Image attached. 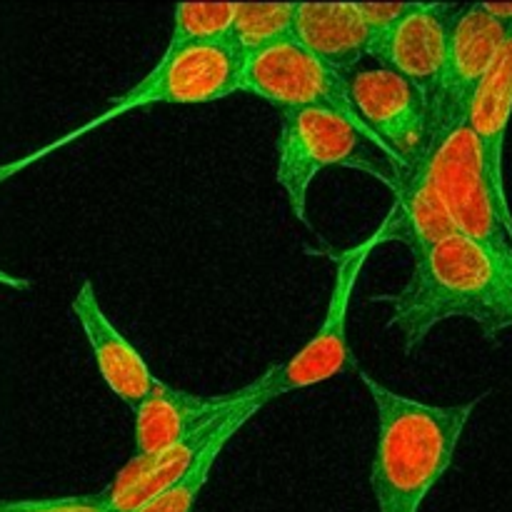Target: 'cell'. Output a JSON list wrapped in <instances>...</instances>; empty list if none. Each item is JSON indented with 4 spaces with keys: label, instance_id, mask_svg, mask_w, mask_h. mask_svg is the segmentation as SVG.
Here are the masks:
<instances>
[{
    "label": "cell",
    "instance_id": "7a4b0ae2",
    "mask_svg": "<svg viewBox=\"0 0 512 512\" xmlns=\"http://www.w3.org/2000/svg\"><path fill=\"white\" fill-rule=\"evenodd\" d=\"M358 375L378 413L370 468L378 512H420L430 490L453 465L480 398L460 405H428L385 388L365 370Z\"/></svg>",
    "mask_w": 512,
    "mask_h": 512
},
{
    "label": "cell",
    "instance_id": "8992f818",
    "mask_svg": "<svg viewBox=\"0 0 512 512\" xmlns=\"http://www.w3.org/2000/svg\"><path fill=\"white\" fill-rule=\"evenodd\" d=\"M380 245L378 235L360 240L353 248L343 250L335 255V283L333 293H330L328 310L320 323L318 333L298 350L290 360L275 365L268 373L260 375L255 383L245 385V398L255 400L263 408L270 400L288 395L293 390L313 388V385L325 383V380L335 378L343 373L345 365L350 363V348H348V308L353 290L358 285L360 273L365 268V260L370 258L375 248Z\"/></svg>",
    "mask_w": 512,
    "mask_h": 512
},
{
    "label": "cell",
    "instance_id": "ac0fdd59",
    "mask_svg": "<svg viewBox=\"0 0 512 512\" xmlns=\"http://www.w3.org/2000/svg\"><path fill=\"white\" fill-rule=\"evenodd\" d=\"M238 3H183L173 10L168 50L200 43H225Z\"/></svg>",
    "mask_w": 512,
    "mask_h": 512
},
{
    "label": "cell",
    "instance_id": "6da1fadb",
    "mask_svg": "<svg viewBox=\"0 0 512 512\" xmlns=\"http://www.w3.org/2000/svg\"><path fill=\"white\" fill-rule=\"evenodd\" d=\"M390 305L388 328L403 335L405 355L420 350L445 320H473L485 340L495 343L512 328V255H493L465 235L413 258V270L395 293L375 295Z\"/></svg>",
    "mask_w": 512,
    "mask_h": 512
},
{
    "label": "cell",
    "instance_id": "2e32d148",
    "mask_svg": "<svg viewBox=\"0 0 512 512\" xmlns=\"http://www.w3.org/2000/svg\"><path fill=\"white\" fill-rule=\"evenodd\" d=\"M512 120V30L495 58L493 68L475 93L468 113V128L478 138L485 168L500 198L508 203L505 190V140Z\"/></svg>",
    "mask_w": 512,
    "mask_h": 512
},
{
    "label": "cell",
    "instance_id": "9c48e42d",
    "mask_svg": "<svg viewBox=\"0 0 512 512\" xmlns=\"http://www.w3.org/2000/svg\"><path fill=\"white\" fill-rule=\"evenodd\" d=\"M348 83L360 120L385 145L400 170L428 140V98L413 83L383 65L355 70Z\"/></svg>",
    "mask_w": 512,
    "mask_h": 512
},
{
    "label": "cell",
    "instance_id": "ba28073f",
    "mask_svg": "<svg viewBox=\"0 0 512 512\" xmlns=\"http://www.w3.org/2000/svg\"><path fill=\"white\" fill-rule=\"evenodd\" d=\"M505 38V25L490 15L483 3L460 5L450 30L443 75L430 95L428 138H445L450 130L468 123L475 93L493 68Z\"/></svg>",
    "mask_w": 512,
    "mask_h": 512
},
{
    "label": "cell",
    "instance_id": "7402d4cb",
    "mask_svg": "<svg viewBox=\"0 0 512 512\" xmlns=\"http://www.w3.org/2000/svg\"><path fill=\"white\" fill-rule=\"evenodd\" d=\"M493 18H498L505 25V30H512V3H483Z\"/></svg>",
    "mask_w": 512,
    "mask_h": 512
},
{
    "label": "cell",
    "instance_id": "52a82bcc",
    "mask_svg": "<svg viewBox=\"0 0 512 512\" xmlns=\"http://www.w3.org/2000/svg\"><path fill=\"white\" fill-rule=\"evenodd\" d=\"M348 78L350 75L330 68L328 63L315 58L310 50H305L295 40H285V43L273 45V48L245 60L240 93L255 95V98L278 108L280 113L310 108L335 110L343 118H348L365 138L373 140L380 153L390 158L385 145L360 120L353 98H350Z\"/></svg>",
    "mask_w": 512,
    "mask_h": 512
},
{
    "label": "cell",
    "instance_id": "d6986e66",
    "mask_svg": "<svg viewBox=\"0 0 512 512\" xmlns=\"http://www.w3.org/2000/svg\"><path fill=\"white\" fill-rule=\"evenodd\" d=\"M0 512H108L105 493L45 500H0Z\"/></svg>",
    "mask_w": 512,
    "mask_h": 512
},
{
    "label": "cell",
    "instance_id": "4fadbf2b",
    "mask_svg": "<svg viewBox=\"0 0 512 512\" xmlns=\"http://www.w3.org/2000/svg\"><path fill=\"white\" fill-rule=\"evenodd\" d=\"M70 308H73L75 320L88 338L100 378L125 405L135 410L158 383L153 370L148 368L138 348L110 323L105 310L100 308L98 293H95L90 280L80 285Z\"/></svg>",
    "mask_w": 512,
    "mask_h": 512
},
{
    "label": "cell",
    "instance_id": "30bf717a",
    "mask_svg": "<svg viewBox=\"0 0 512 512\" xmlns=\"http://www.w3.org/2000/svg\"><path fill=\"white\" fill-rule=\"evenodd\" d=\"M458 13L460 5L413 3L393 30L373 38L368 55L413 83L430 103V95L443 75L450 30Z\"/></svg>",
    "mask_w": 512,
    "mask_h": 512
},
{
    "label": "cell",
    "instance_id": "3957f363",
    "mask_svg": "<svg viewBox=\"0 0 512 512\" xmlns=\"http://www.w3.org/2000/svg\"><path fill=\"white\" fill-rule=\"evenodd\" d=\"M328 168L360 170L380 180L388 190L395 188L398 175V165L335 110L310 108L280 113L275 180L288 195L290 208L300 223H308L310 185Z\"/></svg>",
    "mask_w": 512,
    "mask_h": 512
},
{
    "label": "cell",
    "instance_id": "ffe728a7",
    "mask_svg": "<svg viewBox=\"0 0 512 512\" xmlns=\"http://www.w3.org/2000/svg\"><path fill=\"white\" fill-rule=\"evenodd\" d=\"M358 10L360 20L365 23V28L370 30L373 38L385 35L388 30H393L400 20L405 18V13L410 10L413 3H353Z\"/></svg>",
    "mask_w": 512,
    "mask_h": 512
},
{
    "label": "cell",
    "instance_id": "5b68a950",
    "mask_svg": "<svg viewBox=\"0 0 512 512\" xmlns=\"http://www.w3.org/2000/svg\"><path fill=\"white\" fill-rule=\"evenodd\" d=\"M433 178L455 230L493 255H512V210L495 190L468 123L450 130L433 155Z\"/></svg>",
    "mask_w": 512,
    "mask_h": 512
},
{
    "label": "cell",
    "instance_id": "44dd1931",
    "mask_svg": "<svg viewBox=\"0 0 512 512\" xmlns=\"http://www.w3.org/2000/svg\"><path fill=\"white\" fill-rule=\"evenodd\" d=\"M23 168H28V165H25V158L13 160V163H8V165H0V185H3L8 178H13L15 173H20ZM0 285H3V288H10V290H28L30 288L28 280L15 278V275L5 273L3 268H0Z\"/></svg>",
    "mask_w": 512,
    "mask_h": 512
},
{
    "label": "cell",
    "instance_id": "7c38bea8",
    "mask_svg": "<svg viewBox=\"0 0 512 512\" xmlns=\"http://www.w3.org/2000/svg\"><path fill=\"white\" fill-rule=\"evenodd\" d=\"M243 403L233 405L230 410L220 413L218 418L210 420L208 425L195 430L193 435H188V438L180 440V443L170 445V448L160 450V453L133 455V458L123 465V470L115 475L113 483L103 490L108 512H140L145 505H150L153 500H158L160 495L168 493L170 488H175V485L190 473V468H193L195 460L200 458V453L208 448L210 440L223 430V425L228 423L230 415H233Z\"/></svg>",
    "mask_w": 512,
    "mask_h": 512
},
{
    "label": "cell",
    "instance_id": "5bb4252c",
    "mask_svg": "<svg viewBox=\"0 0 512 512\" xmlns=\"http://www.w3.org/2000/svg\"><path fill=\"white\" fill-rule=\"evenodd\" d=\"M243 400V388L228 395H195L158 380L135 408V455H153L180 443Z\"/></svg>",
    "mask_w": 512,
    "mask_h": 512
},
{
    "label": "cell",
    "instance_id": "e0dca14e",
    "mask_svg": "<svg viewBox=\"0 0 512 512\" xmlns=\"http://www.w3.org/2000/svg\"><path fill=\"white\" fill-rule=\"evenodd\" d=\"M298 3H238L225 45L243 60L293 40Z\"/></svg>",
    "mask_w": 512,
    "mask_h": 512
},
{
    "label": "cell",
    "instance_id": "277c9868",
    "mask_svg": "<svg viewBox=\"0 0 512 512\" xmlns=\"http://www.w3.org/2000/svg\"><path fill=\"white\" fill-rule=\"evenodd\" d=\"M243 63L245 60L240 55H235L225 43L185 45V48L175 50L165 48L158 65L143 80H138L133 88L110 100V108L105 113H100L98 118L88 120L85 125L75 128L73 133L63 135L60 140L50 143L48 148L38 150L33 155H25V160H28V165L35 163V160L45 158L48 153L58 150L60 145L73 143L75 138L90 133L98 125L110 123V120L128 113V110L148 108V105L160 103L203 105L240 93Z\"/></svg>",
    "mask_w": 512,
    "mask_h": 512
},
{
    "label": "cell",
    "instance_id": "8fae6325",
    "mask_svg": "<svg viewBox=\"0 0 512 512\" xmlns=\"http://www.w3.org/2000/svg\"><path fill=\"white\" fill-rule=\"evenodd\" d=\"M440 140L443 138L425 140L418 155L398 170L393 188L395 203L375 230L380 245L403 243L413 258L458 233L433 178V155Z\"/></svg>",
    "mask_w": 512,
    "mask_h": 512
},
{
    "label": "cell",
    "instance_id": "9a60e30c",
    "mask_svg": "<svg viewBox=\"0 0 512 512\" xmlns=\"http://www.w3.org/2000/svg\"><path fill=\"white\" fill-rule=\"evenodd\" d=\"M293 40L343 75H353L368 55L373 35L353 3H298Z\"/></svg>",
    "mask_w": 512,
    "mask_h": 512
}]
</instances>
